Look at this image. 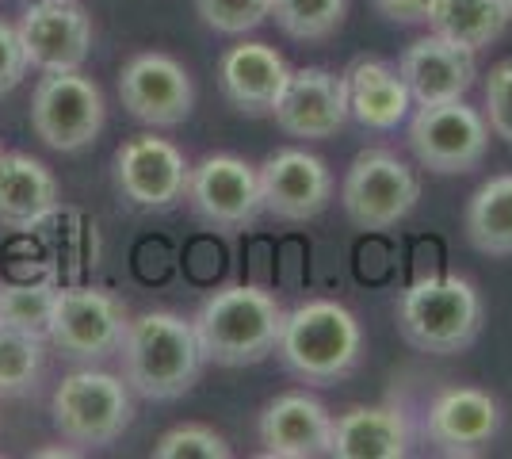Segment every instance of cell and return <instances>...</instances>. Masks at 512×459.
<instances>
[{"mask_svg":"<svg viewBox=\"0 0 512 459\" xmlns=\"http://www.w3.org/2000/svg\"><path fill=\"white\" fill-rule=\"evenodd\" d=\"M398 73L406 81L413 104L463 100L478 77V54L432 31V35L406 46Z\"/></svg>","mask_w":512,"mask_h":459,"instance_id":"17","label":"cell"},{"mask_svg":"<svg viewBox=\"0 0 512 459\" xmlns=\"http://www.w3.org/2000/svg\"><path fill=\"white\" fill-rule=\"evenodd\" d=\"M192 165L180 146L157 134H138L115 153V184L130 207L169 211L188 196Z\"/></svg>","mask_w":512,"mask_h":459,"instance_id":"12","label":"cell"},{"mask_svg":"<svg viewBox=\"0 0 512 459\" xmlns=\"http://www.w3.org/2000/svg\"><path fill=\"white\" fill-rule=\"evenodd\" d=\"M291 81V66L268 43H237L218 62V88L241 115H272Z\"/></svg>","mask_w":512,"mask_h":459,"instance_id":"19","label":"cell"},{"mask_svg":"<svg viewBox=\"0 0 512 459\" xmlns=\"http://www.w3.org/2000/svg\"><path fill=\"white\" fill-rule=\"evenodd\" d=\"M50 417L69 444L107 448L134 421V391L119 375L100 372V368H77L58 383V391L50 398Z\"/></svg>","mask_w":512,"mask_h":459,"instance_id":"5","label":"cell"},{"mask_svg":"<svg viewBox=\"0 0 512 459\" xmlns=\"http://www.w3.org/2000/svg\"><path fill=\"white\" fill-rule=\"evenodd\" d=\"M287 310L272 291L253 284H226L203 299L192 326L199 349L222 368H249L276 352Z\"/></svg>","mask_w":512,"mask_h":459,"instance_id":"3","label":"cell"},{"mask_svg":"<svg viewBox=\"0 0 512 459\" xmlns=\"http://www.w3.org/2000/svg\"><path fill=\"white\" fill-rule=\"evenodd\" d=\"M0 153H4V150H0Z\"/></svg>","mask_w":512,"mask_h":459,"instance_id":"35","label":"cell"},{"mask_svg":"<svg viewBox=\"0 0 512 459\" xmlns=\"http://www.w3.org/2000/svg\"><path fill=\"white\" fill-rule=\"evenodd\" d=\"M348 12V0H272V16L283 35L299 43H325L337 35Z\"/></svg>","mask_w":512,"mask_h":459,"instance_id":"27","label":"cell"},{"mask_svg":"<svg viewBox=\"0 0 512 459\" xmlns=\"http://www.w3.org/2000/svg\"><path fill=\"white\" fill-rule=\"evenodd\" d=\"M58 180L31 153H0V226L31 230L58 211Z\"/></svg>","mask_w":512,"mask_h":459,"instance_id":"22","label":"cell"},{"mask_svg":"<svg viewBox=\"0 0 512 459\" xmlns=\"http://www.w3.org/2000/svg\"><path fill=\"white\" fill-rule=\"evenodd\" d=\"M428 27L478 54V50H486L505 35L509 12H505L501 0H436Z\"/></svg>","mask_w":512,"mask_h":459,"instance_id":"24","label":"cell"},{"mask_svg":"<svg viewBox=\"0 0 512 459\" xmlns=\"http://www.w3.org/2000/svg\"><path fill=\"white\" fill-rule=\"evenodd\" d=\"M104 119V92L81 69L43 73L31 92V131L58 153L88 150L104 131Z\"/></svg>","mask_w":512,"mask_h":459,"instance_id":"7","label":"cell"},{"mask_svg":"<svg viewBox=\"0 0 512 459\" xmlns=\"http://www.w3.org/2000/svg\"><path fill=\"white\" fill-rule=\"evenodd\" d=\"M27 69L31 66H27V54H23L16 23L0 20V96H8L12 88H20Z\"/></svg>","mask_w":512,"mask_h":459,"instance_id":"31","label":"cell"},{"mask_svg":"<svg viewBox=\"0 0 512 459\" xmlns=\"http://www.w3.org/2000/svg\"><path fill=\"white\" fill-rule=\"evenodd\" d=\"M276 356L287 372L310 387H333L360 368L363 329L344 303L310 299L287 310L279 329Z\"/></svg>","mask_w":512,"mask_h":459,"instance_id":"2","label":"cell"},{"mask_svg":"<svg viewBox=\"0 0 512 459\" xmlns=\"http://www.w3.org/2000/svg\"><path fill=\"white\" fill-rule=\"evenodd\" d=\"M260 173V192H264V211L283 222H310L333 199V173L318 153L287 146L264 157Z\"/></svg>","mask_w":512,"mask_h":459,"instance_id":"14","label":"cell"},{"mask_svg":"<svg viewBox=\"0 0 512 459\" xmlns=\"http://www.w3.org/2000/svg\"><path fill=\"white\" fill-rule=\"evenodd\" d=\"M195 12L218 35H249L272 16V0H195Z\"/></svg>","mask_w":512,"mask_h":459,"instance_id":"29","label":"cell"},{"mask_svg":"<svg viewBox=\"0 0 512 459\" xmlns=\"http://www.w3.org/2000/svg\"><path fill=\"white\" fill-rule=\"evenodd\" d=\"M409 150L436 176L474 173L490 153V123L467 100L417 104L409 119Z\"/></svg>","mask_w":512,"mask_h":459,"instance_id":"8","label":"cell"},{"mask_svg":"<svg viewBox=\"0 0 512 459\" xmlns=\"http://www.w3.org/2000/svg\"><path fill=\"white\" fill-rule=\"evenodd\" d=\"M81 452H85V448H39L35 456H39V459H54V456H81Z\"/></svg>","mask_w":512,"mask_h":459,"instance_id":"33","label":"cell"},{"mask_svg":"<svg viewBox=\"0 0 512 459\" xmlns=\"http://www.w3.org/2000/svg\"><path fill=\"white\" fill-rule=\"evenodd\" d=\"M184 199L192 203L195 219L218 234L253 230L256 219L264 215L260 173L234 153H207L199 165H192Z\"/></svg>","mask_w":512,"mask_h":459,"instance_id":"10","label":"cell"},{"mask_svg":"<svg viewBox=\"0 0 512 459\" xmlns=\"http://www.w3.org/2000/svg\"><path fill=\"white\" fill-rule=\"evenodd\" d=\"M375 8L394 23H428L436 0H375Z\"/></svg>","mask_w":512,"mask_h":459,"instance_id":"32","label":"cell"},{"mask_svg":"<svg viewBox=\"0 0 512 459\" xmlns=\"http://www.w3.org/2000/svg\"><path fill=\"white\" fill-rule=\"evenodd\" d=\"M333 459H406L409 425L398 406H348L333 417Z\"/></svg>","mask_w":512,"mask_h":459,"instance_id":"20","label":"cell"},{"mask_svg":"<svg viewBox=\"0 0 512 459\" xmlns=\"http://www.w3.org/2000/svg\"><path fill=\"white\" fill-rule=\"evenodd\" d=\"M119 100L146 127H180L195 104L192 73L165 50H142L119 73Z\"/></svg>","mask_w":512,"mask_h":459,"instance_id":"11","label":"cell"},{"mask_svg":"<svg viewBox=\"0 0 512 459\" xmlns=\"http://www.w3.org/2000/svg\"><path fill=\"white\" fill-rule=\"evenodd\" d=\"M467 241L486 257H512V173H497L474 188L463 211Z\"/></svg>","mask_w":512,"mask_h":459,"instance_id":"23","label":"cell"},{"mask_svg":"<svg viewBox=\"0 0 512 459\" xmlns=\"http://www.w3.org/2000/svg\"><path fill=\"white\" fill-rule=\"evenodd\" d=\"M501 429V406L490 391L448 387L428 402L425 437L444 456H478L486 452Z\"/></svg>","mask_w":512,"mask_h":459,"instance_id":"16","label":"cell"},{"mask_svg":"<svg viewBox=\"0 0 512 459\" xmlns=\"http://www.w3.org/2000/svg\"><path fill=\"white\" fill-rule=\"evenodd\" d=\"M127 322V306L104 287H58L46 341L69 360L100 364L119 352Z\"/></svg>","mask_w":512,"mask_h":459,"instance_id":"9","label":"cell"},{"mask_svg":"<svg viewBox=\"0 0 512 459\" xmlns=\"http://www.w3.org/2000/svg\"><path fill=\"white\" fill-rule=\"evenodd\" d=\"M54 299H58V284L50 276L46 280L0 284V326L46 337L50 314H54Z\"/></svg>","mask_w":512,"mask_h":459,"instance_id":"25","label":"cell"},{"mask_svg":"<svg viewBox=\"0 0 512 459\" xmlns=\"http://www.w3.org/2000/svg\"><path fill=\"white\" fill-rule=\"evenodd\" d=\"M153 459H230V444L211 425H176L153 444Z\"/></svg>","mask_w":512,"mask_h":459,"instance_id":"28","label":"cell"},{"mask_svg":"<svg viewBox=\"0 0 512 459\" xmlns=\"http://www.w3.org/2000/svg\"><path fill=\"white\" fill-rule=\"evenodd\" d=\"M348 85V119L363 131H394L413 108L402 73L383 58H360L344 73Z\"/></svg>","mask_w":512,"mask_h":459,"instance_id":"21","label":"cell"},{"mask_svg":"<svg viewBox=\"0 0 512 459\" xmlns=\"http://www.w3.org/2000/svg\"><path fill=\"white\" fill-rule=\"evenodd\" d=\"M486 123H490V134L505 138L512 146V58L497 62L486 77Z\"/></svg>","mask_w":512,"mask_h":459,"instance_id":"30","label":"cell"},{"mask_svg":"<svg viewBox=\"0 0 512 459\" xmlns=\"http://www.w3.org/2000/svg\"><path fill=\"white\" fill-rule=\"evenodd\" d=\"M276 127L291 138L325 142L348 123V85L344 73L321 66L291 69V81L276 104Z\"/></svg>","mask_w":512,"mask_h":459,"instance_id":"15","label":"cell"},{"mask_svg":"<svg viewBox=\"0 0 512 459\" xmlns=\"http://www.w3.org/2000/svg\"><path fill=\"white\" fill-rule=\"evenodd\" d=\"M260 444L264 456L272 459H318L329 456V437H333V414L325 410L314 394L291 391L279 394L260 414Z\"/></svg>","mask_w":512,"mask_h":459,"instance_id":"18","label":"cell"},{"mask_svg":"<svg viewBox=\"0 0 512 459\" xmlns=\"http://www.w3.org/2000/svg\"><path fill=\"white\" fill-rule=\"evenodd\" d=\"M505 4V12H509V23H512V0H501Z\"/></svg>","mask_w":512,"mask_h":459,"instance_id":"34","label":"cell"},{"mask_svg":"<svg viewBox=\"0 0 512 459\" xmlns=\"http://www.w3.org/2000/svg\"><path fill=\"white\" fill-rule=\"evenodd\" d=\"M16 31L27 66L39 73L81 69L92 54V20L77 0H31Z\"/></svg>","mask_w":512,"mask_h":459,"instance_id":"13","label":"cell"},{"mask_svg":"<svg viewBox=\"0 0 512 459\" xmlns=\"http://www.w3.org/2000/svg\"><path fill=\"white\" fill-rule=\"evenodd\" d=\"M115 356L123 360V379L130 391L150 402L184 398L199 383L207 364L195 326L172 310H150L130 318Z\"/></svg>","mask_w":512,"mask_h":459,"instance_id":"1","label":"cell"},{"mask_svg":"<svg viewBox=\"0 0 512 459\" xmlns=\"http://www.w3.org/2000/svg\"><path fill=\"white\" fill-rule=\"evenodd\" d=\"M421 199V180L398 153L363 150L341 180V207L348 222L367 234H383L406 219Z\"/></svg>","mask_w":512,"mask_h":459,"instance_id":"6","label":"cell"},{"mask_svg":"<svg viewBox=\"0 0 512 459\" xmlns=\"http://www.w3.org/2000/svg\"><path fill=\"white\" fill-rule=\"evenodd\" d=\"M394 318L417 352L459 356L478 341L486 306L467 276H421L398 295Z\"/></svg>","mask_w":512,"mask_h":459,"instance_id":"4","label":"cell"},{"mask_svg":"<svg viewBox=\"0 0 512 459\" xmlns=\"http://www.w3.org/2000/svg\"><path fill=\"white\" fill-rule=\"evenodd\" d=\"M46 337L0 326V394H27L43 379Z\"/></svg>","mask_w":512,"mask_h":459,"instance_id":"26","label":"cell"}]
</instances>
